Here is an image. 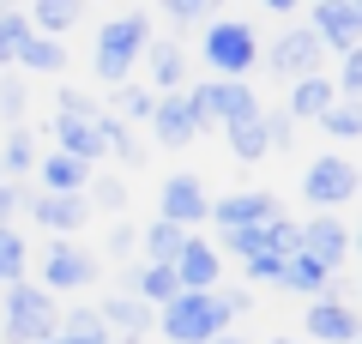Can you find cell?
<instances>
[{"label":"cell","instance_id":"cell-1","mask_svg":"<svg viewBox=\"0 0 362 344\" xmlns=\"http://www.w3.org/2000/svg\"><path fill=\"white\" fill-rule=\"evenodd\" d=\"M151 37H157V30H151V18H145V13H115L103 30H97V49H90L97 85H109V91L133 85V67H139V55H145V42H151Z\"/></svg>","mask_w":362,"mask_h":344},{"label":"cell","instance_id":"cell-2","mask_svg":"<svg viewBox=\"0 0 362 344\" xmlns=\"http://www.w3.org/2000/svg\"><path fill=\"white\" fill-rule=\"evenodd\" d=\"M61 326V302L37 278H18L0 290V344H42Z\"/></svg>","mask_w":362,"mask_h":344},{"label":"cell","instance_id":"cell-3","mask_svg":"<svg viewBox=\"0 0 362 344\" xmlns=\"http://www.w3.org/2000/svg\"><path fill=\"white\" fill-rule=\"evenodd\" d=\"M223 326H235V320L223 314L218 290H175L151 320V332H163L169 344H211Z\"/></svg>","mask_w":362,"mask_h":344},{"label":"cell","instance_id":"cell-4","mask_svg":"<svg viewBox=\"0 0 362 344\" xmlns=\"http://www.w3.org/2000/svg\"><path fill=\"white\" fill-rule=\"evenodd\" d=\"M199 61L211 67V79H247L259 67V30L247 18H211L199 30Z\"/></svg>","mask_w":362,"mask_h":344},{"label":"cell","instance_id":"cell-5","mask_svg":"<svg viewBox=\"0 0 362 344\" xmlns=\"http://www.w3.org/2000/svg\"><path fill=\"white\" fill-rule=\"evenodd\" d=\"M187 103H194L199 127H230V121H254L266 103H259V91L247 85V79H211V85H187Z\"/></svg>","mask_w":362,"mask_h":344},{"label":"cell","instance_id":"cell-6","mask_svg":"<svg viewBox=\"0 0 362 344\" xmlns=\"http://www.w3.org/2000/svg\"><path fill=\"white\" fill-rule=\"evenodd\" d=\"M362 188V169L350 164L344 151H320L308 169H302V200L314 205V212H338V205H350Z\"/></svg>","mask_w":362,"mask_h":344},{"label":"cell","instance_id":"cell-7","mask_svg":"<svg viewBox=\"0 0 362 344\" xmlns=\"http://www.w3.org/2000/svg\"><path fill=\"white\" fill-rule=\"evenodd\" d=\"M259 61H266V73L272 79H314V73H326V49L314 42V30L308 25H290V30H278V37L259 49Z\"/></svg>","mask_w":362,"mask_h":344},{"label":"cell","instance_id":"cell-8","mask_svg":"<svg viewBox=\"0 0 362 344\" xmlns=\"http://www.w3.org/2000/svg\"><path fill=\"white\" fill-rule=\"evenodd\" d=\"M42 290L49 296H73V290H90L97 284V254L78 242H49L42 248Z\"/></svg>","mask_w":362,"mask_h":344},{"label":"cell","instance_id":"cell-9","mask_svg":"<svg viewBox=\"0 0 362 344\" xmlns=\"http://www.w3.org/2000/svg\"><path fill=\"white\" fill-rule=\"evenodd\" d=\"M296 254H308V260H320L326 272H344V260H350V224L338 212H314L308 224H296Z\"/></svg>","mask_w":362,"mask_h":344},{"label":"cell","instance_id":"cell-10","mask_svg":"<svg viewBox=\"0 0 362 344\" xmlns=\"http://www.w3.org/2000/svg\"><path fill=\"white\" fill-rule=\"evenodd\" d=\"M308 30L326 55H356L362 49V0H314Z\"/></svg>","mask_w":362,"mask_h":344},{"label":"cell","instance_id":"cell-11","mask_svg":"<svg viewBox=\"0 0 362 344\" xmlns=\"http://www.w3.org/2000/svg\"><path fill=\"white\" fill-rule=\"evenodd\" d=\"M284 205H278V193L272 188H235V193H218V200L206 205V224L218 229H254L266 224V217H278Z\"/></svg>","mask_w":362,"mask_h":344},{"label":"cell","instance_id":"cell-12","mask_svg":"<svg viewBox=\"0 0 362 344\" xmlns=\"http://www.w3.org/2000/svg\"><path fill=\"white\" fill-rule=\"evenodd\" d=\"M145 73H151V97H175V91L194 85V61H187V49H181V37H151L145 42Z\"/></svg>","mask_w":362,"mask_h":344},{"label":"cell","instance_id":"cell-13","mask_svg":"<svg viewBox=\"0 0 362 344\" xmlns=\"http://www.w3.org/2000/svg\"><path fill=\"white\" fill-rule=\"evenodd\" d=\"M25 212L37 217V229H49L54 242H78V229L90 224V205H85V193H30L25 200Z\"/></svg>","mask_w":362,"mask_h":344},{"label":"cell","instance_id":"cell-14","mask_svg":"<svg viewBox=\"0 0 362 344\" xmlns=\"http://www.w3.org/2000/svg\"><path fill=\"white\" fill-rule=\"evenodd\" d=\"M206 205H211V193H206L199 176H169L163 188H157V217L175 224V229H187V236L206 224Z\"/></svg>","mask_w":362,"mask_h":344},{"label":"cell","instance_id":"cell-15","mask_svg":"<svg viewBox=\"0 0 362 344\" xmlns=\"http://www.w3.org/2000/svg\"><path fill=\"white\" fill-rule=\"evenodd\" d=\"M169 272H175L181 290H218V284H223V254L206 242V236H187L181 254L169 260Z\"/></svg>","mask_w":362,"mask_h":344},{"label":"cell","instance_id":"cell-16","mask_svg":"<svg viewBox=\"0 0 362 344\" xmlns=\"http://www.w3.org/2000/svg\"><path fill=\"white\" fill-rule=\"evenodd\" d=\"M145 127L157 133V145H175V151H181V145H194L199 133H206V127H199V115H194V103H187V91H175V97H157Z\"/></svg>","mask_w":362,"mask_h":344},{"label":"cell","instance_id":"cell-17","mask_svg":"<svg viewBox=\"0 0 362 344\" xmlns=\"http://www.w3.org/2000/svg\"><path fill=\"white\" fill-rule=\"evenodd\" d=\"M308 344H356L362 338V320L350 302H332V296H314L308 302Z\"/></svg>","mask_w":362,"mask_h":344},{"label":"cell","instance_id":"cell-18","mask_svg":"<svg viewBox=\"0 0 362 344\" xmlns=\"http://www.w3.org/2000/svg\"><path fill=\"white\" fill-rule=\"evenodd\" d=\"M97 320H103L109 338H139V344H145V332H151L157 308H145L139 296H127V290H109L103 302H97Z\"/></svg>","mask_w":362,"mask_h":344},{"label":"cell","instance_id":"cell-19","mask_svg":"<svg viewBox=\"0 0 362 344\" xmlns=\"http://www.w3.org/2000/svg\"><path fill=\"white\" fill-rule=\"evenodd\" d=\"M25 18H30V30H37V37L66 42V37H73V25L85 18V0H30Z\"/></svg>","mask_w":362,"mask_h":344},{"label":"cell","instance_id":"cell-20","mask_svg":"<svg viewBox=\"0 0 362 344\" xmlns=\"http://www.w3.org/2000/svg\"><path fill=\"white\" fill-rule=\"evenodd\" d=\"M332 103H338L332 79H326V73H314V79H296V85H290L284 115H290V121H320V115L332 109Z\"/></svg>","mask_w":362,"mask_h":344},{"label":"cell","instance_id":"cell-21","mask_svg":"<svg viewBox=\"0 0 362 344\" xmlns=\"http://www.w3.org/2000/svg\"><path fill=\"white\" fill-rule=\"evenodd\" d=\"M278 290H290V296H326L332 290V272L320 266V260H308V254H290L284 260V278H278Z\"/></svg>","mask_w":362,"mask_h":344},{"label":"cell","instance_id":"cell-22","mask_svg":"<svg viewBox=\"0 0 362 344\" xmlns=\"http://www.w3.org/2000/svg\"><path fill=\"white\" fill-rule=\"evenodd\" d=\"M37 176H42V193H85V181L97 176V169H85V164H73V157L49 151V157H37Z\"/></svg>","mask_w":362,"mask_h":344},{"label":"cell","instance_id":"cell-23","mask_svg":"<svg viewBox=\"0 0 362 344\" xmlns=\"http://www.w3.org/2000/svg\"><path fill=\"white\" fill-rule=\"evenodd\" d=\"M13 67H25V73H37V79H54V73H66V42H54V37H37V30H30Z\"/></svg>","mask_w":362,"mask_h":344},{"label":"cell","instance_id":"cell-24","mask_svg":"<svg viewBox=\"0 0 362 344\" xmlns=\"http://www.w3.org/2000/svg\"><path fill=\"white\" fill-rule=\"evenodd\" d=\"M181 242H187V229L163 224V217H151V224H139V254H145V266H169V260L181 254Z\"/></svg>","mask_w":362,"mask_h":344},{"label":"cell","instance_id":"cell-25","mask_svg":"<svg viewBox=\"0 0 362 344\" xmlns=\"http://www.w3.org/2000/svg\"><path fill=\"white\" fill-rule=\"evenodd\" d=\"M37 133H25V127H13V133H6V145H0V176H6V181H25L30 176V169H37Z\"/></svg>","mask_w":362,"mask_h":344},{"label":"cell","instance_id":"cell-26","mask_svg":"<svg viewBox=\"0 0 362 344\" xmlns=\"http://www.w3.org/2000/svg\"><path fill=\"white\" fill-rule=\"evenodd\" d=\"M61 338H73V344H109V332H103V320H97V302H73V308H61Z\"/></svg>","mask_w":362,"mask_h":344},{"label":"cell","instance_id":"cell-27","mask_svg":"<svg viewBox=\"0 0 362 344\" xmlns=\"http://www.w3.org/2000/svg\"><path fill=\"white\" fill-rule=\"evenodd\" d=\"M314 127H320L326 139H338V145H350V139H362V103H344V97H338L332 109H326L320 121H314Z\"/></svg>","mask_w":362,"mask_h":344},{"label":"cell","instance_id":"cell-28","mask_svg":"<svg viewBox=\"0 0 362 344\" xmlns=\"http://www.w3.org/2000/svg\"><path fill=\"white\" fill-rule=\"evenodd\" d=\"M223 145H230L235 164H259V157H266V133H259V115H254V121H230V127H223Z\"/></svg>","mask_w":362,"mask_h":344},{"label":"cell","instance_id":"cell-29","mask_svg":"<svg viewBox=\"0 0 362 344\" xmlns=\"http://www.w3.org/2000/svg\"><path fill=\"white\" fill-rule=\"evenodd\" d=\"M157 6H163V18L175 30H206L211 13H218V0H157Z\"/></svg>","mask_w":362,"mask_h":344},{"label":"cell","instance_id":"cell-30","mask_svg":"<svg viewBox=\"0 0 362 344\" xmlns=\"http://www.w3.org/2000/svg\"><path fill=\"white\" fill-rule=\"evenodd\" d=\"M85 205H90V212H115L121 217V205H127V181H121V176H90L85 181Z\"/></svg>","mask_w":362,"mask_h":344},{"label":"cell","instance_id":"cell-31","mask_svg":"<svg viewBox=\"0 0 362 344\" xmlns=\"http://www.w3.org/2000/svg\"><path fill=\"white\" fill-rule=\"evenodd\" d=\"M259 248H266V254H278V260H290L296 254V217H266V224H259Z\"/></svg>","mask_w":362,"mask_h":344},{"label":"cell","instance_id":"cell-32","mask_svg":"<svg viewBox=\"0 0 362 344\" xmlns=\"http://www.w3.org/2000/svg\"><path fill=\"white\" fill-rule=\"evenodd\" d=\"M25 109H30V85L25 79H0V121H6V127H25Z\"/></svg>","mask_w":362,"mask_h":344},{"label":"cell","instance_id":"cell-33","mask_svg":"<svg viewBox=\"0 0 362 344\" xmlns=\"http://www.w3.org/2000/svg\"><path fill=\"white\" fill-rule=\"evenodd\" d=\"M151 103H157V97H151L145 85H121V91H115V109H109V115L133 127V121H151Z\"/></svg>","mask_w":362,"mask_h":344},{"label":"cell","instance_id":"cell-34","mask_svg":"<svg viewBox=\"0 0 362 344\" xmlns=\"http://www.w3.org/2000/svg\"><path fill=\"white\" fill-rule=\"evenodd\" d=\"M25 37H30V18H25V6H18V13H0V67H13V61H18Z\"/></svg>","mask_w":362,"mask_h":344},{"label":"cell","instance_id":"cell-35","mask_svg":"<svg viewBox=\"0 0 362 344\" xmlns=\"http://www.w3.org/2000/svg\"><path fill=\"white\" fill-rule=\"evenodd\" d=\"M25 278V236L18 229H0V290Z\"/></svg>","mask_w":362,"mask_h":344},{"label":"cell","instance_id":"cell-36","mask_svg":"<svg viewBox=\"0 0 362 344\" xmlns=\"http://www.w3.org/2000/svg\"><path fill=\"white\" fill-rule=\"evenodd\" d=\"M259 133H266V151H290L296 145V121L284 109H259Z\"/></svg>","mask_w":362,"mask_h":344},{"label":"cell","instance_id":"cell-37","mask_svg":"<svg viewBox=\"0 0 362 344\" xmlns=\"http://www.w3.org/2000/svg\"><path fill=\"white\" fill-rule=\"evenodd\" d=\"M332 91L344 103H362V49L356 55H338V79H332Z\"/></svg>","mask_w":362,"mask_h":344},{"label":"cell","instance_id":"cell-38","mask_svg":"<svg viewBox=\"0 0 362 344\" xmlns=\"http://www.w3.org/2000/svg\"><path fill=\"white\" fill-rule=\"evenodd\" d=\"M54 115H73V121H97V97H90V91L61 85V91H54Z\"/></svg>","mask_w":362,"mask_h":344},{"label":"cell","instance_id":"cell-39","mask_svg":"<svg viewBox=\"0 0 362 344\" xmlns=\"http://www.w3.org/2000/svg\"><path fill=\"white\" fill-rule=\"evenodd\" d=\"M103 248H109L115 260L139 254V224H127V217H115V224H109V236H103Z\"/></svg>","mask_w":362,"mask_h":344},{"label":"cell","instance_id":"cell-40","mask_svg":"<svg viewBox=\"0 0 362 344\" xmlns=\"http://www.w3.org/2000/svg\"><path fill=\"white\" fill-rule=\"evenodd\" d=\"M242 278L247 284H278V278H284V260H278V254H247L242 260Z\"/></svg>","mask_w":362,"mask_h":344},{"label":"cell","instance_id":"cell-41","mask_svg":"<svg viewBox=\"0 0 362 344\" xmlns=\"http://www.w3.org/2000/svg\"><path fill=\"white\" fill-rule=\"evenodd\" d=\"M25 200H30L25 181H0V229H13V217L25 212Z\"/></svg>","mask_w":362,"mask_h":344},{"label":"cell","instance_id":"cell-42","mask_svg":"<svg viewBox=\"0 0 362 344\" xmlns=\"http://www.w3.org/2000/svg\"><path fill=\"white\" fill-rule=\"evenodd\" d=\"M218 302H223L230 320H242L247 308H254V290H247V284H218Z\"/></svg>","mask_w":362,"mask_h":344},{"label":"cell","instance_id":"cell-43","mask_svg":"<svg viewBox=\"0 0 362 344\" xmlns=\"http://www.w3.org/2000/svg\"><path fill=\"white\" fill-rule=\"evenodd\" d=\"M211 344H254V332H242V326H223Z\"/></svg>","mask_w":362,"mask_h":344},{"label":"cell","instance_id":"cell-44","mask_svg":"<svg viewBox=\"0 0 362 344\" xmlns=\"http://www.w3.org/2000/svg\"><path fill=\"white\" fill-rule=\"evenodd\" d=\"M259 6H266V13H296L302 0H259Z\"/></svg>","mask_w":362,"mask_h":344},{"label":"cell","instance_id":"cell-45","mask_svg":"<svg viewBox=\"0 0 362 344\" xmlns=\"http://www.w3.org/2000/svg\"><path fill=\"white\" fill-rule=\"evenodd\" d=\"M266 344H308V338H266Z\"/></svg>","mask_w":362,"mask_h":344},{"label":"cell","instance_id":"cell-46","mask_svg":"<svg viewBox=\"0 0 362 344\" xmlns=\"http://www.w3.org/2000/svg\"><path fill=\"white\" fill-rule=\"evenodd\" d=\"M0 13H18V0H0Z\"/></svg>","mask_w":362,"mask_h":344},{"label":"cell","instance_id":"cell-47","mask_svg":"<svg viewBox=\"0 0 362 344\" xmlns=\"http://www.w3.org/2000/svg\"><path fill=\"white\" fill-rule=\"evenodd\" d=\"M109 344H139V338H109Z\"/></svg>","mask_w":362,"mask_h":344}]
</instances>
